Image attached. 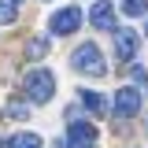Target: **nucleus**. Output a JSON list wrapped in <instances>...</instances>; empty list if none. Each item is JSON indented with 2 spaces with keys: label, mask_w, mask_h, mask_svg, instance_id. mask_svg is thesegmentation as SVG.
<instances>
[{
  "label": "nucleus",
  "mask_w": 148,
  "mask_h": 148,
  "mask_svg": "<svg viewBox=\"0 0 148 148\" xmlns=\"http://www.w3.org/2000/svg\"><path fill=\"white\" fill-rule=\"evenodd\" d=\"M52 148H71V141H67V137H63V141H56Z\"/></svg>",
  "instance_id": "15"
},
{
  "label": "nucleus",
  "mask_w": 148,
  "mask_h": 148,
  "mask_svg": "<svg viewBox=\"0 0 148 148\" xmlns=\"http://www.w3.org/2000/svg\"><path fill=\"white\" fill-rule=\"evenodd\" d=\"M111 104H115V115H122V119H133V115H137V111H141V89H119L115 92V100H111Z\"/></svg>",
  "instance_id": "4"
},
{
  "label": "nucleus",
  "mask_w": 148,
  "mask_h": 148,
  "mask_svg": "<svg viewBox=\"0 0 148 148\" xmlns=\"http://www.w3.org/2000/svg\"><path fill=\"white\" fill-rule=\"evenodd\" d=\"M11 4H18V0H11Z\"/></svg>",
  "instance_id": "16"
},
{
  "label": "nucleus",
  "mask_w": 148,
  "mask_h": 148,
  "mask_svg": "<svg viewBox=\"0 0 148 148\" xmlns=\"http://www.w3.org/2000/svg\"><path fill=\"white\" fill-rule=\"evenodd\" d=\"M22 92H26V100L30 104H48L52 100V92H56V78L52 71H30L26 78H22Z\"/></svg>",
  "instance_id": "2"
},
{
  "label": "nucleus",
  "mask_w": 148,
  "mask_h": 148,
  "mask_svg": "<svg viewBox=\"0 0 148 148\" xmlns=\"http://www.w3.org/2000/svg\"><path fill=\"white\" fill-rule=\"evenodd\" d=\"M133 82H137V85H141V89H148V74L141 71V67H133Z\"/></svg>",
  "instance_id": "14"
},
{
  "label": "nucleus",
  "mask_w": 148,
  "mask_h": 148,
  "mask_svg": "<svg viewBox=\"0 0 148 148\" xmlns=\"http://www.w3.org/2000/svg\"><path fill=\"white\" fill-rule=\"evenodd\" d=\"M145 30H148V26H145Z\"/></svg>",
  "instance_id": "17"
},
{
  "label": "nucleus",
  "mask_w": 148,
  "mask_h": 148,
  "mask_svg": "<svg viewBox=\"0 0 148 148\" xmlns=\"http://www.w3.org/2000/svg\"><path fill=\"white\" fill-rule=\"evenodd\" d=\"M89 22L96 30H111V26H115V4H111V0H96L89 8Z\"/></svg>",
  "instance_id": "6"
},
{
  "label": "nucleus",
  "mask_w": 148,
  "mask_h": 148,
  "mask_svg": "<svg viewBox=\"0 0 148 148\" xmlns=\"http://www.w3.org/2000/svg\"><path fill=\"white\" fill-rule=\"evenodd\" d=\"M126 15H148V0H122Z\"/></svg>",
  "instance_id": "10"
},
{
  "label": "nucleus",
  "mask_w": 148,
  "mask_h": 148,
  "mask_svg": "<svg viewBox=\"0 0 148 148\" xmlns=\"http://www.w3.org/2000/svg\"><path fill=\"white\" fill-rule=\"evenodd\" d=\"M26 52H30V59H41V56L48 52V41H45V37H34V41L26 45Z\"/></svg>",
  "instance_id": "11"
},
{
  "label": "nucleus",
  "mask_w": 148,
  "mask_h": 148,
  "mask_svg": "<svg viewBox=\"0 0 148 148\" xmlns=\"http://www.w3.org/2000/svg\"><path fill=\"white\" fill-rule=\"evenodd\" d=\"M71 67H74L78 74H89V78H104V74H108L104 52H100L92 41H89V45H78V48L71 52Z\"/></svg>",
  "instance_id": "1"
},
{
  "label": "nucleus",
  "mask_w": 148,
  "mask_h": 148,
  "mask_svg": "<svg viewBox=\"0 0 148 148\" xmlns=\"http://www.w3.org/2000/svg\"><path fill=\"white\" fill-rule=\"evenodd\" d=\"M82 104L89 108V115H108V100H104L100 92H89V89H82Z\"/></svg>",
  "instance_id": "9"
},
{
  "label": "nucleus",
  "mask_w": 148,
  "mask_h": 148,
  "mask_svg": "<svg viewBox=\"0 0 148 148\" xmlns=\"http://www.w3.org/2000/svg\"><path fill=\"white\" fill-rule=\"evenodd\" d=\"M137 48H141V37L133 30H119L115 34V56H119V63H133Z\"/></svg>",
  "instance_id": "5"
},
{
  "label": "nucleus",
  "mask_w": 148,
  "mask_h": 148,
  "mask_svg": "<svg viewBox=\"0 0 148 148\" xmlns=\"http://www.w3.org/2000/svg\"><path fill=\"white\" fill-rule=\"evenodd\" d=\"M15 4H11V0H0V26H8V22H15Z\"/></svg>",
  "instance_id": "12"
},
{
  "label": "nucleus",
  "mask_w": 148,
  "mask_h": 148,
  "mask_svg": "<svg viewBox=\"0 0 148 148\" xmlns=\"http://www.w3.org/2000/svg\"><path fill=\"white\" fill-rule=\"evenodd\" d=\"M8 115H11V119H26V115H30V108H26L22 100H11V104H8Z\"/></svg>",
  "instance_id": "13"
},
{
  "label": "nucleus",
  "mask_w": 148,
  "mask_h": 148,
  "mask_svg": "<svg viewBox=\"0 0 148 148\" xmlns=\"http://www.w3.org/2000/svg\"><path fill=\"white\" fill-rule=\"evenodd\" d=\"M82 8H59V11H56L52 18H48V30H52L56 37H71V34H78V26H82Z\"/></svg>",
  "instance_id": "3"
},
{
  "label": "nucleus",
  "mask_w": 148,
  "mask_h": 148,
  "mask_svg": "<svg viewBox=\"0 0 148 148\" xmlns=\"http://www.w3.org/2000/svg\"><path fill=\"white\" fill-rule=\"evenodd\" d=\"M96 137H100V133H96L92 122H78V119H74V122H71V137H67V141H71V145H82V148H92V145H96Z\"/></svg>",
  "instance_id": "7"
},
{
  "label": "nucleus",
  "mask_w": 148,
  "mask_h": 148,
  "mask_svg": "<svg viewBox=\"0 0 148 148\" xmlns=\"http://www.w3.org/2000/svg\"><path fill=\"white\" fill-rule=\"evenodd\" d=\"M4 148H41V137L30 133V130H22V133H15V137H8Z\"/></svg>",
  "instance_id": "8"
}]
</instances>
